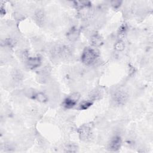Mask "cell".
<instances>
[{
    "label": "cell",
    "mask_w": 153,
    "mask_h": 153,
    "mask_svg": "<svg viewBox=\"0 0 153 153\" xmlns=\"http://www.w3.org/2000/svg\"><path fill=\"white\" fill-rule=\"evenodd\" d=\"M97 57V52L93 48H85L81 55V61L86 65L93 64Z\"/></svg>",
    "instance_id": "cell-1"
},
{
    "label": "cell",
    "mask_w": 153,
    "mask_h": 153,
    "mask_svg": "<svg viewBox=\"0 0 153 153\" xmlns=\"http://www.w3.org/2000/svg\"><path fill=\"white\" fill-rule=\"evenodd\" d=\"M128 95L124 90L118 89L114 91L112 94V99L117 105H124L128 100Z\"/></svg>",
    "instance_id": "cell-2"
},
{
    "label": "cell",
    "mask_w": 153,
    "mask_h": 153,
    "mask_svg": "<svg viewBox=\"0 0 153 153\" xmlns=\"http://www.w3.org/2000/svg\"><path fill=\"white\" fill-rule=\"evenodd\" d=\"M79 98V95L78 93H74L71 96H69V97H66L64 100L63 102V105L66 108H68V109L72 108L76 105Z\"/></svg>",
    "instance_id": "cell-3"
},
{
    "label": "cell",
    "mask_w": 153,
    "mask_h": 153,
    "mask_svg": "<svg viewBox=\"0 0 153 153\" xmlns=\"http://www.w3.org/2000/svg\"><path fill=\"white\" fill-rule=\"evenodd\" d=\"M121 145V140L120 137L116 136L111 139L108 143V149L111 151H118Z\"/></svg>",
    "instance_id": "cell-4"
},
{
    "label": "cell",
    "mask_w": 153,
    "mask_h": 153,
    "mask_svg": "<svg viewBox=\"0 0 153 153\" xmlns=\"http://www.w3.org/2000/svg\"><path fill=\"white\" fill-rule=\"evenodd\" d=\"M41 63V59L39 56L30 57L27 58L26 64L27 66L30 69H35L40 66Z\"/></svg>",
    "instance_id": "cell-5"
},
{
    "label": "cell",
    "mask_w": 153,
    "mask_h": 153,
    "mask_svg": "<svg viewBox=\"0 0 153 153\" xmlns=\"http://www.w3.org/2000/svg\"><path fill=\"white\" fill-rule=\"evenodd\" d=\"M34 20L38 26H42L45 22V14L44 11L41 9L37 10L34 14Z\"/></svg>",
    "instance_id": "cell-6"
},
{
    "label": "cell",
    "mask_w": 153,
    "mask_h": 153,
    "mask_svg": "<svg viewBox=\"0 0 153 153\" xmlns=\"http://www.w3.org/2000/svg\"><path fill=\"white\" fill-rule=\"evenodd\" d=\"M79 134L80 138L82 140H87L89 138L91 134V128L87 125H84L79 129Z\"/></svg>",
    "instance_id": "cell-7"
},
{
    "label": "cell",
    "mask_w": 153,
    "mask_h": 153,
    "mask_svg": "<svg viewBox=\"0 0 153 153\" xmlns=\"http://www.w3.org/2000/svg\"><path fill=\"white\" fill-rule=\"evenodd\" d=\"M90 41H91V42L92 45L95 46V47L100 46L103 43L102 38L98 33H95V34L91 36Z\"/></svg>",
    "instance_id": "cell-8"
},
{
    "label": "cell",
    "mask_w": 153,
    "mask_h": 153,
    "mask_svg": "<svg viewBox=\"0 0 153 153\" xmlns=\"http://www.w3.org/2000/svg\"><path fill=\"white\" fill-rule=\"evenodd\" d=\"M79 35V32L76 28L72 29L68 33V38L71 41H75L77 39Z\"/></svg>",
    "instance_id": "cell-9"
},
{
    "label": "cell",
    "mask_w": 153,
    "mask_h": 153,
    "mask_svg": "<svg viewBox=\"0 0 153 153\" xmlns=\"http://www.w3.org/2000/svg\"><path fill=\"white\" fill-rule=\"evenodd\" d=\"M34 97L36 100H38V102H45L47 101V96L44 93H41V92L36 93L34 95Z\"/></svg>",
    "instance_id": "cell-10"
},
{
    "label": "cell",
    "mask_w": 153,
    "mask_h": 153,
    "mask_svg": "<svg viewBox=\"0 0 153 153\" xmlns=\"http://www.w3.org/2000/svg\"><path fill=\"white\" fill-rule=\"evenodd\" d=\"M114 48L117 51H121L124 50V48H125V44L121 40H119L114 45Z\"/></svg>",
    "instance_id": "cell-11"
},
{
    "label": "cell",
    "mask_w": 153,
    "mask_h": 153,
    "mask_svg": "<svg viewBox=\"0 0 153 153\" xmlns=\"http://www.w3.org/2000/svg\"><path fill=\"white\" fill-rule=\"evenodd\" d=\"M91 105H92V102H91V101H89V100L83 101L79 104V109L85 110V109H88L90 106H91Z\"/></svg>",
    "instance_id": "cell-12"
},
{
    "label": "cell",
    "mask_w": 153,
    "mask_h": 153,
    "mask_svg": "<svg viewBox=\"0 0 153 153\" xmlns=\"http://www.w3.org/2000/svg\"><path fill=\"white\" fill-rule=\"evenodd\" d=\"M13 79L16 81H20L23 78V75L20 72V71H15L13 72Z\"/></svg>",
    "instance_id": "cell-13"
},
{
    "label": "cell",
    "mask_w": 153,
    "mask_h": 153,
    "mask_svg": "<svg viewBox=\"0 0 153 153\" xmlns=\"http://www.w3.org/2000/svg\"><path fill=\"white\" fill-rule=\"evenodd\" d=\"M126 25H123L121 26L120 30H119V32H118V36L119 38V39H123L126 35Z\"/></svg>",
    "instance_id": "cell-14"
},
{
    "label": "cell",
    "mask_w": 153,
    "mask_h": 153,
    "mask_svg": "<svg viewBox=\"0 0 153 153\" xmlns=\"http://www.w3.org/2000/svg\"><path fill=\"white\" fill-rule=\"evenodd\" d=\"M66 149V152H74L76 151V146L74 144H70L67 145Z\"/></svg>",
    "instance_id": "cell-15"
},
{
    "label": "cell",
    "mask_w": 153,
    "mask_h": 153,
    "mask_svg": "<svg viewBox=\"0 0 153 153\" xmlns=\"http://www.w3.org/2000/svg\"><path fill=\"white\" fill-rule=\"evenodd\" d=\"M120 4H121V2H120V1H113L112 2V5H113V6H114L115 7H116V6H119V5H120Z\"/></svg>",
    "instance_id": "cell-16"
}]
</instances>
